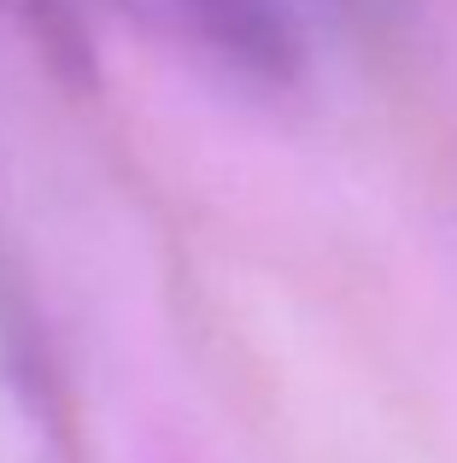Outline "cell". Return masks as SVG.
<instances>
[{
  "mask_svg": "<svg viewBox=\"0 0 457 463\" xmlns=\"http://www.w3.org/2000/svg\"><path fill=\"white\" fill-rule=\"evenodd\" d=\"M0 6H12L18 18H30L42 35H53V42H77V12H70V0H0Z\"/></svg>",
  "mask_w": 457,
  "mask_h": 463,
  "instance_id": "obj_1",
  "label": "cell"
},
{
  "mask_svg": "<svg viewBox=\"0 0 457 463\" xmlns=\"http://www.w3.org/2000/svg\"><path fill=\"white\" fill-rule=\"evenodd\" d=\"M294 12H305L311 24H322V18H340V12H381V6H393V0H287Z\"/></svg>",
  "mask_w": 457,
  "mask_h": 463,
  "instance_id": "obj_2",
  "label": "cell"
}]
</instances>
